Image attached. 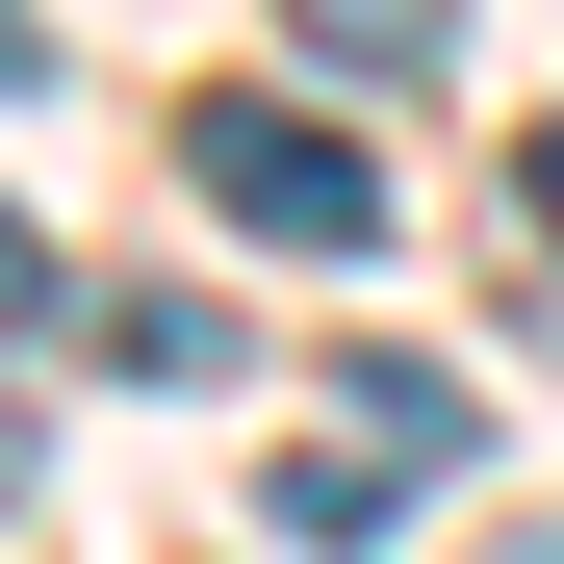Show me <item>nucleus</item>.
Listing matches in <instances>:
<instances>
[{
	"label": "nucleus",
	"instance_id": "1",
	"mask_svg": "<svg viewBox=\"0 0 564 564\" xmlns=\"http://www.w3.org/2000/svg\"><path fill=\"white\" fill-rule=\"evenodd\" d=\"M180 180H206V231H257V257H386V180H359V129H334V104H257V77H206Z\"/></svg>",
	"mask_w": 564,
	"mask_h": 564
},
{
	"label": "nucleus",
	"instance_id": "2",
	"mask_svg": "<svg viewBox=\"0 0 564 564\" xmlns=\"http://www.w3.org/2000/svg\"><path fill=\"white\" fill-rule=\"evenodd\" d=\"M462 436H488V411H462V386H436V359H359V386H334V436H308V462H282V488H257V513H282V539H386L411 488H462Z\"/></svg>",
	"mask_w": 564,
	"mask_h": 564
},
{
	"label": "nucleus",
	"instance_id": "3",
	"mask_svg": "<svg viewBox=\"0 0 564 564\" xmlns=\"http://www.w3.org/2000/svg\"><path fill=\"white\" fill-rule=\"evenodd\" d=\"M308 26V77H436V0H282Z\"/></svg>",
	"mask_w": 564,
	"mask_h": 564
},
{
	"label": "nucleus",
	"instance_id": "4",
	"mask_svg": "<svg viewBox=\"0 0 564 564\" xmlns=\"http://www.w3.org/2000/svg\"><path fill=\"white\" fill-rule=\"evenodd\" d=\"M26 308H52V257H26V206H0V334H26Z\"/></svg>",
	"mask_w": 564,
	"mask_h": 564
},
{
	"label": "nucleus",
	"instance_id": "5",
	"mask_svg": "<svg viewBox=\"0 0 564 564\" xmlns=\"http://www.w3.org/2000/svg\"><path fill=\"white\" fill-rule=\"evenodd\" d=\"M513 206H539V257H564V129H539V154H513Z\"/></svg>",
	"mask_w": 564,
	"mask_h": 564
},
{
	"label": "nucleus",
	"instance_id": "6",
	"mask_svg": "<svg viewBox=\"0 0 564 564\" xmlns=\"http://www.w3.org/2000/svg\"><path fill=\"white\" fill-rule=\"evenodd\" d=\"M0 104H26V0H0Z\"/></svg>",
	"mask_w": 564,
	"mask_h": 564
},
{
	"label": "nucleus",
	"instance_id": "7",
	"mask_svg": "<svg viewBox=\"0 0 564 564\" xmlns=\"http://www.w3.org/2000/svg\"><path fill=\"white\" fill-rule=\"evenodd\" d=\"M0 513H26V411H0Z\"/></svg>",
	"mask_w": 564,
	"mask_h": 564
}]
</instances>
